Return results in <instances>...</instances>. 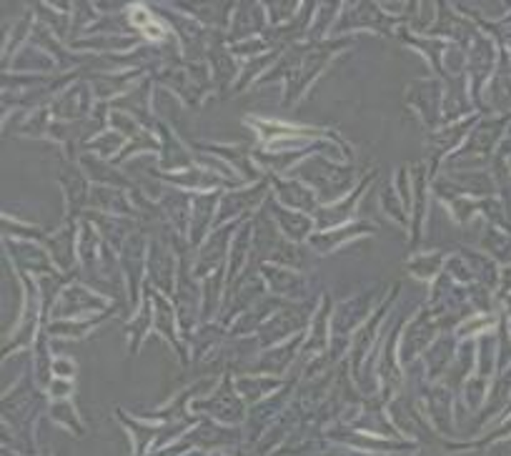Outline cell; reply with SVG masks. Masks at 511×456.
<instances>
[{"instance_id": "6da1fadb", "label": "cell", "mask_w": 511, "mask_h": 456, "mask_svg": "<svg viewBox=\"0 0 511 456\" xmlns=\"http://www.w3.org/2000/svg\"><path fill=\"white\" fill-rule=\"evenodd\" d=\"M131 20H133V26L140 28V33L146 35V38L151 40H158L160 35L166 33V26L160 23L156 15L151 13V10H146L143 6H133L131 8Z\"/></svg>"}]
</instances>
